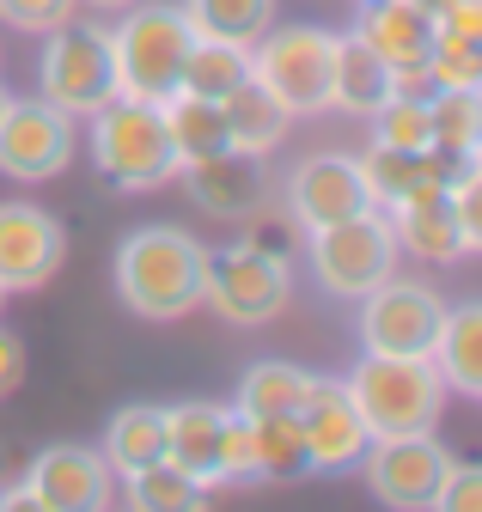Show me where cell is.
<instances>
[{
    "mask_svg": "<svg viewBox=\"0 0 482 512\" xmlns=\"http://www.w3.org/2000/svg\"><path fill=\"white\" fill-rule=\"evenodd\" d=\"M208 244L184 226H135L116 244V299L147 324H177L202 305Z\"/></svg>",
    "mask_w": 482,
    "mask_h": 512,
    "instance_id": "6da1fadb",
    "label": "cell"
},
{
    "mask_svg": "<svg viewBox=\"0 0 482 512\" xmlns=\"http://www.w3.org/2000/svg\"><path fill=\"white\" fill-rule=\"evenodd\" d=\"M342 391L373 439L434 433L446 415V378L434 372V360H409V354H360Z\"/></svg>",
    "mask_w": 482,
    "mask_h": 512,
    "instance_id": "7a4b0ae2",
    "label": "cell"
},
{
    "mask_svg": "<svg viewBox=\"0 0 482 512\" xmlns=\"http://www.w3.org/2000/svg\"><path fill=\"white\" fill-rule=\"evenodd\" d=\"M0 305H7V293H0Z\"/></svg>",
    "mask_w": 482,
    "mask_h": 512,
    "instance_id": "60d3db41",
    "label": "cell"
},
{
    "mask_svg": "<svg viewBox=\"0 0 482 512\" xmlns=\"http://www.w3.org/2000/svg\"><path fill=\"white\" fill-rule=\"evenodd\" d=\"M25 500L43 512H98L110 506V464L92 445H49L25 470Z\"/></svg>",
    "mask_w": 482,
    "mask_h": 512,
    "instance_id": "4fadbf2b",
    "label": "cell"
},
{
    "mask_svg": "<svg viewBox=\"0 0 482 512\" xmlns=\"http://www.w3.org/2000/svg\"><path fill=\"white\" fill-rule=\"evenodd\" d=\"M251 80V49L245 43H220V37H190L184 55V74H177V92H196V98H226L232 86Z\"/></svg>",
    "mask_w": 482,
    "mask_h": 512,
    "instance_id": "484cf974",
    "label": "cell"
},
{
    "mask_svg": "<svg viewBox=\"0 0 482 512\" xmlns=\"http://www.w3.org/2000/svg\"><path fill=\"white\" fill-rule=\"evenodd\" d=\"M251 476H263V482L312 476V458H306V433H299V415H263V421H251Z\"/></svg>",
    "mask_w": 482,
    "mask_h": 512,
    "instance_id": "83f0119b",
    "label": "cell"
},
{
    "mask_svg": "<svg viewBox=\"0 0 482 512\" xmlns=\"http://www.w3.org/2000/svg\"><path fill=\"white\" fill-rule=\"evenodd\" d=\"M74 165V116L55 110L43 92L37 98H7L0 110V177L13 183H43Z\"/></svg>",
    "mask_w": 482,
    "mask_h": 512,
    "instance_id": "30bf717a",
    "label": "cell"
},
{
    "mask_svg": "<svg viewBox=\"0 0 482 512\" xmlns=\"http://www.w3.org/2000/svg\"><path fill=\"white\" fill-rule=\"evenodd\" d=\"M428 80H434V92H482V43L434 37V49H428Z\"/></svg>",
    "mask_w": 482,
    "mask_h": 512,
    "instance_id": "d6a6232c",
    "label": "cell"
},
{
    "mask_svg": "<svg viewBox=\"0 0 482 512\" xmlns=\"http://www.w3.org/2000/svg\"><path fill=\"white\" fill-rule=\"evenodd\" d=\"M43 98L68 116H92L116 98V68H110V31L98 25H55L43 37Z\"/></svg>",
    "mask_w": 482,
    "mask_h": 512,
    "instance_id": "ba28073f",
    "label": "cell"
},
{
    "mask_svg": "<svg viewBox=\"0 0 482 512\" xmlns=\"http://www.w3.org/2000/svg\"><path fill=\"white\" fill-rule=\"evenodd\" d=\"M86 7H104V13H123V7H135V0H86Z\"/></svg>",
    "mask_w": 482,
    "mask_h": 512,
    "instance_id": "f35d334b",
    "label": "cell"
},
{
    "mask_svg": "<svg viewBox=\"0 0 482 512\" xmlns=\"http://www.w3.org/2000/svg\"><path fill=\"white\" fill-rule=\"evenodd\" d=\"M68 256V232L31 202H0V293L43 287Z\"/></svg>",
    "mask_w": 482,
    "mask_h": 512,
    "instance_id": "7c38bea8",
    "label": "cell"
},
{
    "mask_svg": "<svg viewBox=\"0 0 482 512\" xmlns=\"http://www.w3.org/2000/svg\"><path fill=\"white\" fill-rule=\"evenodd\" d=\"M434 372L446 378V391L482 397V305H446V324L434 336Z\"/></svg>",
    "mask_w": 482,
    "mask_h": 512,
    "instance_id": "44dd1931",
    "label": "cell"
},
{
    "mask_svg": "<svg viewBox=\"0 0 482 512\" xmlns=\"http://www.w3.org/2000/svg\"><path fill=\"white\" fill-rule=\"evenodd\" d=\"M184 19L196 37H220V43H257L275 25V0H184Z\"/></svg>",
    "mask_w": 482,
    "mask_h": 512,
    "instance_id": "f1b7e54d",
    "label": "cell"
},
{
    "mask_svg": "<svg viewBox=\"0 0 482 512\" xmlns=\"http://www.w3.org/2000/svg\"><path fill=\"white\" fill-rule=\"evenodd\" d=\"M165 458V409L159 403H129L104 427V464L110 476H135Z\"/></svg>",
    "mask_w": 482,
    "mask_h": 512,
    "instance_id": "cb8c5ba5",
    "label": "cell"
},
{
    "mask_svg": "<svg viewBox=\"0 0 482 512\" xmlns=\"http://www.w3.org/2000/svg\"><path fill=\"white\" fill-rule=\"evenodd\" d=\"M446 324V299L421 281H379L373 293H360V348L367 354H409L428 360L434 336Z\"/></svg>",
    "mask_w": 482,
    "mask_h": 512,
    "instance_id": "9c48e42d",
    "label": "cell"
},
{
    "mask_svg": "<svg viewBox=\"0 0 482 512\" xmlns=\"http://www.w3.org/2000/svg\"><path fill=\"white\" fill-rule=\"evenodd\" d=\"M25 342L13 336V330H0V403H7L13 391H19V384H25Z\"/></svg>",
    "mask_w": 482,
    "mask_h": 512,
    "instance_id": "74e56055",
    "label": "cell"
},
{
    "mask_svg": "<svg viewBox=\"0 0 482 512\" xmlns=\"http://www.w3.org/2000/svg\"><path fill=\"white\" fill-rule=\"evenodd\" d=\"M159 122H165V141L177 153V165H190V159H208L226 147V122H220V104L214 98H196V92H171L153 104Z\"/></svg>",
    "mask_w": 482,
    "mask_h": 512,
    "instance_id": "d4e9b609",
    "label": "cell"
},
{
    "mask_svg": "<svg viewBox=\"0 0 482 512\" xmlns=\"http://www.w3.org/2000/svg\"><path fill=\"white\" fill-rule=\"evenodd\" d=\"M220 482H251V415L226 409L220 427Z\"/></svg>",
    "mask_w": 482,
    "mask_h": 512,
    "instance_id": "e575fe53",
    "label": "cell"
},
{
    "mask_svg": "<svg viewBox=\"0 0 482 512\" xmlns=\"http://www.w3.org/2000/svg\"><path fill=\"white\" fill-rule=\"evenodd\" d=\"M312 275L324 281V293L336 299H360L379 281L397 275V232L385 208H354L330 226H312Z\"/></svg>",
    "mask_w": 482,
    "mask_h": 512,
    "instance_id": "5b68a950",
    "label": "cell"
},
{
    "mask_svg": "<svg viewBox=\"0 0 482 512\" xmlns=\"http://www.w3.org/2000/svg\"><path fill=\"white\" fill-rule=\"evenodd\" d=\"M220 427H226V403H171L165 464H177L196 488H220Z\"/></svg>",
    "mask_w": 482,
    "mask_h": 512,
    "instance_id": "d6986e66",
    "label": "cell"
},
{
    "mask_svg": "<svg viewBox=\"0 0 482 512\" xmlns=\"http://www.w3.org/2000/svg\"><path fill=\"white\" fill-rule=\"evenodd\" d=\"M434 506H440V512H470V506H482V464L452 458V464H446V482H440V494H434Z\"/></svg>",
    "mask_w": 482,
    "mask_h": 512,
    "instance_id": "8d00e7d4",
    "label": "cell"
},
{
    "mask_svg": "<svg viewBox=\"0 0 482 512\" xmlns=\"http://www.w3.org/2000/svg\"><path fill=\"white\" fill-rule=\"evenodd\" d=\"M373 122V141L379 147H434V98H415V92H385V104L367 116Z\"/></svg>",
    "mask_w": 482,
    "mask_h": 512,
    "instance_id": "f546056e",
    "label": "cell"
},
{
    "mask_svg": "<svg viewBox=\"0 0 482 512\" xmlns=\"http://www.w3.org/2000/svg\"><path fill=\"white\" fill-rule=\"evenodd\" d=\"M129 482V506L135 512H190V506H202L208 500V488H196L184 470H177V464H147V470H135V476H123Z\"/></svg>",
    "mask_w": 482,
    "mask_h": 512,
    "instance_id": "1f68e13d",
    "label": "cell"
},
{
    "mask_svg": "<svg viewBox=\"0 0 482 512\" xmlns=\"http://www.w3.org/2000/svg\"><path fill=\"white\" fill-rule=\"evenodd\" d=\"M391 92V68L360 43L354 31L336 37V68H330V110H348V116H373Z\"/></svg>",
    "mask_w": 482,
    "mask_h": 512,
    "instance_id": "603a6c76",
    "label": "cell"
},
{
    "mask_svg": "<svg viewBox=\"0 0 482 512\" xmlns=\"http://www.w3.org/2000/svg\"><path fill=\"white\" fill-rule=\"evenodd\" d=\"M7 98H13V92H7V86H0V110H7Z\"/></svg>",
    "mask_w": 482,
    "mask_h": 512,
    "instance_id": "ab89813d",
    "label": "cell"
},
{
    "mask_svg": "<svg viewBox=\"0 0 482 512\" xmlns=\"http://www.w3.org/2000/svg\"><path fill=\"white\" fill-rule=\"evenodd\" d=\"M391 232L403 250H415L421 263H464V256H476L482 244L458 226L452 202H446V183H428V189H415V196L391 202Z\"/></svg>",
    "mask_w": 482,
    "mask_h": 512,
    "instance_id": "9a60e30c",
    "label": "cell"
},
{
    "mask_svg": "<svg viewBox=\"0 0 482 512\" xmlns=\"http://www.w3.org/2000/svg\"><path fill=\"white\" fill-rule=\"evenodd\" d=\"M446 464L452 452L434 439V433H397V439H367L360 452V470H367V488L385 500V506H434L440 482H446Z\"/></svg>",
    "mask_w": 482,
    "mask_h": 512,
    "instance_id": "8fae6325",
    "label": "cell"
},
{
    "mask_svg": "<svg viewBox=\"0 0 482 512\" xmlns=\"http://www.w3.org/2000/svg\"><path fill=\"white\" fill-rule=\"evenodd\" d=\"M177 177L190 183V202L202 214H220V220H238V214H251L263 202V171L251 153H208V159H190V165H177Z\"/></svg>",
    "mask_w": 482,
    "mask_h": 512,
    "instance_id": "ac0fdd59",
    "label": "cell"
},
{
    "mask_svg": "<svg viewBox=\"0 0 482 512\" xmlns=\"http://www.w3.org/2000/svg\"><path fill=\"white\" fill-rule=\"evenodd\" d=\"M293 275L287 256H275L257 238H238L226 250H208V281H202V305H214L226 324H269L287 311Z\"/></svg>",
    "mask_w": 482,
    "mask_h": 512,
    "instance_id": "52a82bcc",
    "label": "cell"
},
{
    "mask_svg": "<svg viewBox=\"0 0 482 512\" xmlns=\"http://www.w3.org/2000/svg\"><path fill=\"white\" fill-rule=\"evenodd\" d=\"M190 19L184 7H123V25L110 31V68H116V98L159 104L177 92L190 55Z\"/></svg>",
    "mask_w": 482,
    "mask_h": 512,
    "instance_id": "3957f363",
    "label": "cell"
},
{
    "mask_svg": "<svg viewBox=\"0 0 482 512\" xmlns=\"http://www.w3.org/2000/svg\"><path fill=\"white\" fill-rule=\"evenodd\" d=\"M306 391H312V372H306V366L257 360L245 378H238V403H232V409L251 415V421H263V415H299Z\"/></svg>",
    "mask_w": 482,
    "mask_h": 512,
    "instance_id": "4316f807",
    "label": "cell"
},
{
    "mask_svg": "<svg viewBox=\"0 0 482 512\" xmlns=\"http://www.w3.org/2000/svg\"><path fill=\"white\" fill-rule=\"evenodd\" d=\"M287 208H293V220L299 226H330V220H342V214H354V208H367V183H360V165L348 159V153H318V159H306L293 177H287Z\"/></svg>",
    "mask_w": 482,
    "mask_h": 512,
    "instance_id": "e0dca14e",
    "label": "cell"
},
{
    "mask_svg": "<svg viewBox=\"0 0 482 512\" xmlns=\"http://www.w3.org/2000/svg\"><path fill=\"white\" fill-rule=\"evenodd\" d=\"M299 433H306V458L312 470H354L360 452H367V421L354 415L342 378H318L312 372V391L299 403Z\"/></svg>",
    "mask_w": 482,
    "mask_h": 512,
    "instance_id": "5bb4252c",
    "label": "cell"
},
{
    "mask_svg": "<svg viewBox=\"0 0 482 512\" xmlns=\"http://www.w3.org/2000/svg\"><path fill=\"white\" fill-rule=\"evenodd\" d=\"M92 165L110 177V189H129V196L177 177V153L165 141L159 110L135 98H110L104 110H92Z\"/></svg>",
    "mask_w": 482,
    "mask_h": 512,
    "instance_id": "8992f818",
    "label": "cell"
},
{
    "mask_svg": "<svg viewBox=\"0 0 482 512\" xmlns=\"http://www.w3.org/2000/svg\"><path fill=\"white\" fill-rule=\"evenodd\" d=\"M220 122H226V147H232V153L263 159V153L281 147V135H287L293 116H287L257 80H245V86H232V92L220 98Z\"/></svg>",
    "mask_w": 482,
    "mask_h": 512,
    "instance_id": "7402d4cb",
    "label": "cell"
},
{
    "mask_svg": "<svg viewBox=\"0 0 482 512\" xmlns=\"http://www.w3.org/2000/svg\"><path fill=\"white\" fill-rule=\"evenodd\" d=\"M354 165H360V183H367V202L373 208H391V202L415 196V189H428V183H446L452 165H464V159H446L440 147L409 153V147H379L373 141V153L354 159Z\"/></svg>",
    "mask_w": 482,
    "mask_h": 512,
    "instance_id": "ffe728a7",
    "label": "cell"
},
{
    "mask_svg": "<svg viewBox=\"0 0 482 512\" xmlns=\"http://www.w3.org/2000/svg\"><path fill=\"white\" fill-rule=\"evenodd\" d=\"M330 68H336V31L324 25H269L251 43V80L287 116H324L330 110Z\"/></svg>",
    "mask_w": 482,
    "mask_h": 512,
    "instance_id": "277c9868",
    "label": "cell"
},
{
    "mask_svg": "<svg viewBox=\"0 0 482 512\" xmlns=\"http://www.w3.org/2000/svg\"><path fill=\"white\" fill-rule=\"evenodd\" d=\"M434 147L446 159L482 153V92H434Z\"/></svg>",
    "mask_w": 482,
    "mask_h": 512,
    "instance_id": "4dcf8cb0",
    "label": "cell"
},
{
    "mask_svg": "<svg viewBox=\"0 0 482 512\" xmlns=\"http://www.w3.org/2000/svg\"><path fill=\"white\" fill-rule=\"evenodd\" d=\"M74 19V0H0V25H13V31H55V25H68Z\"/></svg>",
    "mask_w": 482,
    "mask_h": 512,
    "instance_id": "836d02e7",
    "label": "cell"
},
{
    "mask_svg": "<svg viewBox=\"0 0 482 512\" xmlns=\"http://www.w3.org/2000/svg\"><path fill=\"white\" fill-rule=\"evenodd\" d=\"M428 19H434V37L482 43V0H428Z\"/></svg>",
    "mask_w": 482,
    "mask_h": 512,
    "instance_id": "d590c367",
    "label": "cell"
},
{
    "mask_svg": "<svg viewBox=\"0 0 482 512\" xmlns=\"http://www.w3.org/2000/svg\"><path fill=\"white\" fill-rule=\"evenodd\" d=\"M354 37L367 43L391 74H409V68H428L434 19H428V7H421V0H360Z\"/></svg>",
    "mask_w": 482,
    "mask_h": 512,
    "instance_id": "2e32d148",
    "label": "cell"
}]
</instances>
